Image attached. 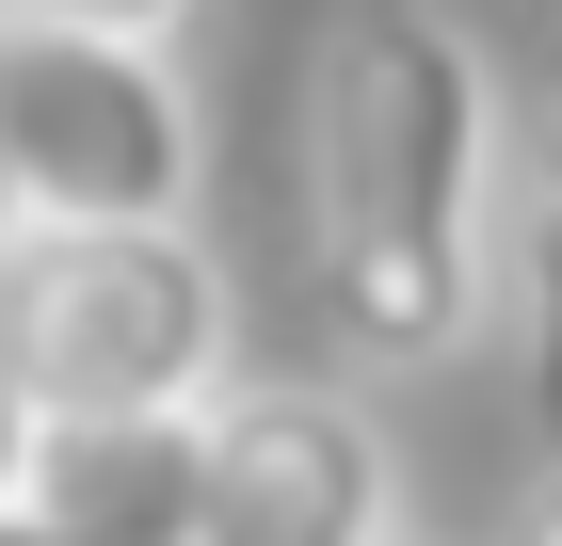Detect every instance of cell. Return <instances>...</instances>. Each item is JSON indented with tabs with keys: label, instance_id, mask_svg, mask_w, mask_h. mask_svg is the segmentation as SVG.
Returning <instances> with one entry per match:
<instances>
[{
	"label": "cell",
	"instance_id": "1",
	"mask_svg": "<svg viewBox=\"0 0 562 546\" xmlns=\"http://www.w3.org/2000/svg\"><path fill=\"white\" fill-rule=\"evenodd\" d=\"M498 161L515 97L467 0H338L290 81V210L305 290L353 370H450L482 354L498 290Z\"/></svg>",
	"mask_w": 562,
	"mask_h": 546
},
{
	"label": "cell",
	"instance_id": "2",
	"mask_svg": "<svg viewBox=\"0 0 562 546\" xmlns=\"http://www.w3.org/2000/svg\"><path fill=\"white\" fill-rule=\"evenodd\" d=\"M0 370L33 419H210L241 386V290L210 225L0 242Z\"/></svg>",
	"mask_w": 562,
	"mask_h": 546
},
{
	"label": "cell",
	"instance_id": "3",
	"mask_svg": "<svg viewBox=\"0 0 562 546\" xmlns=\"http://www.w3.org/2000/svg\"><path fill=\"white\" fill-rule=\"evenodd\" d=\"M0 210H16V242L193 225L210 210V97H193V65L0 16Z\"/></svg>",
	"mask_w": 562,
	"mask_h": 546
},
{
	"label": "cell",
	"instance_id": "4",
	"mask_svg": "<svg viewBox=\"0 0 562 546\" xmlns=\"http://www.w3.org/2000/svg\"><path fill=\"white\" fill-rule=\"evenodd\" d=\"M193 546H402V434L370 386L258 370L193 419Z\"/></svg>",
	"mask_w": 562,
	"mask_h": 546
},
{
	"label": "cell",
	"instance_id": "5",
	"mask_svg": "<svg viewBox=\"0 0 562 546\" xmlns=\"http://www.w3.org/2000/svg\"><path fill=\"white\" fill-rule=\"evenodd\" d=\"M16 514L65 546H193V419H33Z\"/></svg>",
	"mask_w": 562,
	"mask_h": 546
},
{
	"label": "cell",
	"instance_id": "6",
	"mask_svg": "<svg viewBox=\"0 0 562 546\" xmlns=\"http://www.w3.org/2000/svg\"><path fill=\"white\" fill-rule=\"evenodd\" d=\"M482 322L515 337V402L562 450V113L515 129V161H498V290H482Z\"/></svg>",
	"mask_w": 562,
	"mask_h": 546
},
{
	"label": "cell",
	"instance_id": "7",
	"mask_svg": "<svg viewBox=\"0 0 562 546\" xmlns=\"http://www.w3.org/2000/svg\"><path fill=\"white\" fill-rule=\"evenodd\" d=\"M0 16H33V33H113V48H177L193 33V0H0Z\"/></svg>",
	"mask_w": 562,
	"mask_h": 546
},
{
	"label": "cell",
	"instance_id": "8",
	"mask_svg": "<svg viewBox=\"0 0 562 546\" xmlns=\"http://www.w3.org/2000/svg\"><path fill=\"white\" fill-rule=\"evenodd\" d=\"M16 466H33V402H16V370H0V514H16Z\"/></svg>",
	"mask_w": 562,
	"mask_h": 546
},
{
	"label": "cell",
	"instance_id": "9",
	"mask_svg": "<svg viewBox=\"0 0 562 546\" xmlns=\"http://www.w3.org/2000/svg\"><path fill=\"white\" fill-rule=\"evenodd\" d=\"M515 546H562V482H547V499H530V514H515Z\"/></svg>",
	"mask_w": 562,
	"mask_h": 546
},
{
	"label": "cell",
	"instance_id": "10",
	"mask_svg": "<svg viewBox=\"0 0 562 546\" xmlns=\"http://www.w3.org/2000/svg\"><path fill=\"white\" fill-rule=\"evenodd\" d=\"M0 546H65V531H33V514H0Z\"/></svg>",
	"mask_w": 562,
	"mask_h": 546
},
{
	"label": "cell",
	"instance_id": "11",
	"mask_svg": "<svg viewBox=\"0 0 562 546\" xmlns=\"http://www.w3.org/2000/svg\"><path fill=\"white\" fill-rule=\"evenodd\" d=\"M0 242H16V210H0Z\"/></svg>",
	"mask_w": 562,
	"mask_h": 546
},
{
	"label": "cell",
	"instance_id": "12",
	"mask_svg": "<svg viewBox=\"0 0 562 546\" xmlns=\"http://www.w3.org/2000/svg\"><path fill=\"white\" fill-rule=\"evenodd\" d=\"M547 33H562V0H547Z\"/></svg>",
	"mask_w": 562,
	"mask_h": 546
}]
</instances>
